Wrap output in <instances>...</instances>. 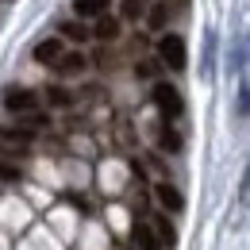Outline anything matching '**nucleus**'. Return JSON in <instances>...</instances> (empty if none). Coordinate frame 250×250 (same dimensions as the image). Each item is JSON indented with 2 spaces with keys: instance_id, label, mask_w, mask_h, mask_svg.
<instances>
[{
  "instance_id": "nucleus-1",
  "label": "nucleus",
  "mask_w": 250,
  "mask_h": 250,
  "mask_svg": "<svg viewBox=\"0 0 250 250\" xmlns=\"http://www.w3.org/2000/svg\"><path fill=\"white\" fill-rule=\"evenodd\" d=\"M158 62L166 65V69H173V73H181L188 65V50H185V39L173 31H162L158 39Z\"/></svg>"
},
{
  "instance_id": "nucleus-2",
  "label": "nucleus",
  "mask_w": 250,
  "mask_h": 250,
  "mask_svg": "<svg viewBox=\"0 0 250 250\" xmlns=\"http://www.w3.org/2000/svg\"><path fill=\"white\" fill-rule=\"evenodd\" d=\"M150 100H154V108L162 112V120H181V112H185V100H181V93L169 81H154Z\"/></svg>"
},
{
  "instance_id": "nucleus-3",
  "label": "nucleus",
  "mask_w": 250,
  "mask_h": 250,
  "mask_svg": "<svg viewBox=\"0 0 250 250\" xmlns=\"http://www.w3.org/2000/svg\"><path fill=\"white\" fill-rule=\"evenodd\" d=\"M4 108H8L12 116L35 112V108H39V93H35V89H23V85H12V89H4Z\"/></svg>"
},
{
  "instance_id": "nucleus-4",
  "label": "nucleus",
  "mask_w": 250,
  "mask_h": 250,
  "mask_svg": "<svg viewBox=\"0 0 250 250\" xmlns=\"http://www.w3.org/2000/svg\"><path fill=\"white\" fill-rule=\"evenodd\" d=\"M124 35V23H120V16H96V23L89 27V39H96V42H116Z\"/></svg>"
},
{
  "instance_id": "nucleus-5",
  "label": "nucleus",
  "mask_w": 250,
  "mask_h": 250,
  "mask_svg": "<svg viewBox=\"0 0 250 250\" xmlns=\"http://www.w3.org/2000/svg\"><path fill=\"white\" fill-rule=\"evenodd\" d=\"M154 196H158V204H162L166 212H173V216H181V212H185V192H181L177 185L162 181V185H154Z\"/></svg>"
},
{
  "instance_id": "nucleus-6",
  "label": "nucleus",
  "mask_w": 250,
  "mask_h": 250,
  "mask_svg": "<svg viewBox=\"0 0 250 250\" xmlns=\"http://www.w3.org/2000/svg\"><path fill=\"white\" fill-rule=\"evenodd\" d=\"M54 69H58L62 77H77V73L89 69V58H85L81 50H62V58L54 62Z\"/></svg>"
},
{
  "instance_id": "nucleus-7",
  "label": "nucleus",
  "mask_w": 250,
  "mask_h": 250,
  "mask_svg": "<svg viewBox=\"0 0 250 250\" xmlns=\"http://www.w3.org/2000/svg\"><path fill=\"white\" fill-rule=\"evenodd\" d=\"M62 39H42V42H35V50H31V58L39 65H54L58 58H62Z\"/></svg>"
},
{
  "instance_id": "nucleus-8",
  "label": "nucleus",
  "mask_w": 250,
  "mask_h": 250,
  "mask_svg": "<svg viewBox=\"0 0 250 250\" xmlns=\"http://www.w3.org/2000/svg\"><path fill=\"white\" fill-rule=\"evenodd\" d=\"M131 243L139 250H166L162 243H158V235H154V227H146L143 219H135V227H131Z\"/></svg>"
},
{
  "instance_id": "nucleus-9",
  "label": "nucleus",
  "mask_w": 250,
  "mask_h": 250,
  "mask_svg": "<svg viewBox=\"0 0 250 250\" xmlns=\"http://www.w3.org/2000/svg\"><path fill=\"white\" fill-rule=\"evenodd\" d=\"M146 27L150 31H166V23H169V0H158V4H146Z\"/></svg>"
},
{
  "instance_id": "nucleus-10",
  "label": "nucleus",
  "mask_w": 250,
  "mask_h": 250,
  "mask_svg": "<svg viewBox=\"0 0 250 250\" xmlns=\"http://www.w3.org/2000/svg\"><path fill=\"white\" fill-rule=\"evenodd\" d=\"M181 146H185V139L169 127V120L158 127V150H166V154H181Z\"/></svg>"
},
{
  "instance_id": "nucleus-11",
  "label": "nucleus",
  "mask_w": 250,
  "mask_h": 250,
  "mask_svg": "<svg viewBox=\"0 0 250 250\" xmlns=\"http://www.w3.org/2000/svg\"><path fill=\"white\" fill-rule=\"evenodd\" d=\"M108 8H112L108 0H73V20H96Z\"/></svg>"
},
{
  "instance_id": "nucleus-12",
  "label": "nucleus",
  "mask_w": 250,
  "mask_h": 250,
  "mask_svg": "<svg viewBox=\"0 0 250 250\" xmlns=\"http://www.w3.org/2000/svg\"><path fill=\"white\" fill-rule=\"evenodd\" d=\"M58 35L69 39V42H85V39H89V27H85V20H62V23H58Z\"/></svg>"
},
{
  "instance_id": "nucleus-13",
  "label": "nucleus",
  "mask_w": 250,
  "mask_h": 250,
  "mask_svg": "<svg viewBox=\"0 0 250 250\" xmlns=\"http://www.w3.org/2000/svg\"><path fill=\"white\" fill-rule=\"evenodd\" d=\"M146 16V0H124L120 4V23H139Z\"/></svg>"
},
{
  "instance_id": "nucleus-14",
  "label": "nucleus",
  "mask_w": 250,
  "mask_h": 250,
  "mask_svg": "<svg viewBox=\"0 0 250 250\" xmlns=\"http://www.w3.org/2000/svg\"><path fill=\"white\" fill-rule=\"evenodd\" d=\"M73 100H77V96L69 93L65 85H50V89H46V104H50V108H69Z\"/></svg>"
},
{
  "instance_id": "nucleus-15",
  "label": "nucleus",
  "mask_w": 250,
  "mask_h": 250,
  "mask_svg": "<svg viewBox=\"0 0 250 250\" xmlns=\"http://www.w3.org/2000/svg\"><path fill=\"white\" fill-rule=\"evenodd\" d=\"M154 235H158V243H162V247H173V243H177V231H173V223H169L166 216L154 219Z\"/></svg>"
},
{
  "instance_id": "nucleus-16",
  "label": "nucleus",
  "mask_w": 250,
  "mask_h": 250,
  "mask_svg": "<svg viewBox=\"0 0 250 250\" xmlns=\"http://www.w3.org/2000/svg\"><path fill=\"white\" fill-rule=\"evenodd\" d=\"M20 120H23L27 131H39V127H50V112H39V108H35V112H23Z\"/></svg>"
},
{
  "instance_id": "nucleus-17",
  "label": "nucleus",
  "mask_w": 250,
  "mask_h": 250,
  "mask_svg": "<svg viewBox=\"0 0 250 250\" xmlns=\"http://www.w3.org/2000/svg\"><path fill=\"white\" fill-rule=\"evenodd\" d=\"M158 69H162V62H158V58H143V62L135 65V73H139L143 81H154V77H158Z\"/></svg>"
},
{
  "instance_id": "nucleus-18",
  "label": "nucleus",
  "mask_w": 250,
  "mask_h": 250,
  "mask_svg": "<svg viewBox=\"0 0 250 250\" xmlns=\"http://www.w3.org/2000/svg\"><path fill=\"white\" fill-rule=\"evenodd\" d=\"M0 181H20V169H16V166H4V162H0Z\"/></svg>"
},
{
  "instance_id": "nucleus-19",
  "label": "nucleus",
  "mask_w": 250,
  "mask_h": 250,
  "mask_svg": "<svg viewBox=\"0 0 250 250\" xmlns=\"http://www.w3.org/2000/svg\"><path fill=\"white\" fill-rule=\"evenodd\" d=\"M0 150H4V146H0Z\"/></svg>"
}]
</instances>
